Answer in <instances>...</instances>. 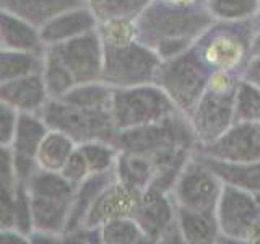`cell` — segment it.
<instances>
[{
  "mask_svg": "<svg viewBox=\"0 0 260 244\" xmlns=\"http://www.w3.org/2000/svg\"><path fill=\"white\" fill-rule=\"evenodd\" d=\"M173 2L176 4V5H181V7H185V5H190V4H193L195 0H173Z\"/></svg>",
  "mask_w": 260,
  "mask_h": 244,
  "instance_id": "3957f363",
  "label": "cell"
},
{
  "mask_svg": "<svg viewBox=\"0 0 260 244\" xmlns=\"http://www.w3.org/2000/svg\"><path fill=\"white\" fill-rule=\"evenodd\" d=\"M242 55V49L238 41H234L230 36H218L213 43L207 47L205 59L219 69L233 67L238 64Z\"/></svg>",
  "mask_w": 260,
  "mask_h": 244,
  "instance_id": "6da1fadb",
  "label": "cell"
},
{
  "mask_svg": "<svg viewBox=\"0 0 260 244\" xmlns=\"http://www.w3.org/2000/svg\"><path fill=\"white\" fill-rule=\"evenodd\" d=\"M228 86H230V80H228V77H224L223 73H219V75L215 77V80H213L215 92H224Z\"/></svg>",
  "mask_w": 260,
  "mask_h": 244,
  "instance_id": "7a4b0ae2",
  "label": "cell"
}]
</instances>
